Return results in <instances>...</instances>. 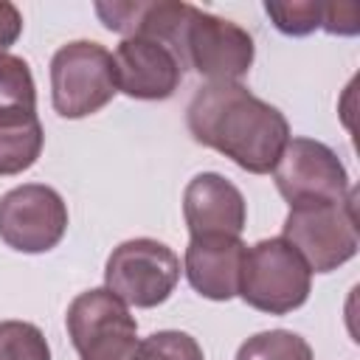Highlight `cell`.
<instances>
[{
    "mask_svg": "<svg viewBox=\"0 0 360 360\" xmlns=\"http://www.w3.org/2000/svg\"><path fill=\"white\" fill-rule=\"evenodd\" d=\"M186 124L197 143L217 149L250 174L273 172L290 141L284 112L239 82H205L186 107Z\"/></svg>",
    "mask_w": 360,
    "mask_h": 360,
    "instance_id": "6da1fadb",
    "label": "cell"
},
{
    "mask_svg": "<svg viewBox=\"0 0 360 360\" xmlns=\"http://www.w3.org/2000/svg\"><path fill=\"white\" fill-rule=\"evenodd\" d=\"M357 191L349 188L335 202L290 205L281 225V239L290 242L307 262L309 273H332L357 253Z\"/></svg>",
    "mask_w": 360,
    "mask_h": 360,
    "instance_id": "7a4b0ae2",
    "label": "cell"
},
{
    "mask_svg": "<svg viewBox=\"0 0 360 360\" xmlns=\"http://www.w3.org/2000/svg\"><path fill=\"white\" fill-rule=\"evenodd\" d=\"M312 273L298 250L281 236L262 239L245 250L239 292L242 301L267 315H287L307 304Z\"/></svg>",
    "mask_w": 360,
    "mask_h": 360,
    "instance_id": "3957f363",
    "label": "cell"
},
{
    "mask_svg": "<svg viewBox=\"0 0 360 360\" xmlns=\"http://www.w3.org/2000/svg\"><path fill=\"white\" fill-rule=\"evenodd\" d=\"M118 93L112 53L93 39L62 45L51 59V104L62 118H87Z\"/></svg>",
    "mask_w": 360,
    "mask_h": 360,
    "instance_id": "277c9868",
    "label": "cell"
},
{
    "mask_svg": "<svg viewBox=\"0 0 360 360\" xmlns=\"http://www.w3.org/2000/svg\"><path fill=\"white\" fill-rule=\"evenodd\" d=\"M65 326L82 360H138V321L107 287L79 292L68 307Z\"/></svg>",
    "mask_w": 360,
    "mask_h": 360,
    "instance_id": "5b68a950",
    "label": "cell"
},
{
    "mask_svg": "<svg viewBox=\"0 0 360 360\" xmlns=\"http://www.w3.org/2000/svg\"><path fill=\"white\" fill-rule=\"evenodd\" d=\"M180 281L177 253L149 236L127 239L112 248L104 264V287L127 307L152 309L163 304Z\"/></svg>",
    "mask_w": 360,
    "mask_h": 360,
    "instance_id": "8992f818",
    "label": "cell"
},
{
    "mask_svg": "<svg viewBox=\"0 0 360 360\" xmlns=\"http://www.w3.org/2000/svg\"><path fill=\"white\" fill-rule=\"evenodd\" d=\"M253 56V37L239 22L191 6L177 45L183 70L191 68L208 82H239L250 70Z\"/></svg>",
    "mask_w": 360,
    "mask_h": 360,
    "instance_id": "52a82bcc",
    "label": "cell"
},
{
    "mask_svg": "<svg viewBox=\"0 0 360 360\" xmlns=\"http://www.w3.org/2000/svg\"><path fill=\"white\" fill-rule=\"evenodd\" d=\"M68 231L62 194L42 183H22L0 197V239L20 253H45Z\"/></svg>",
    "mask_w": 360,
    "mask_h": 360,
    "instance_id": "ba28073f",
    "label": "cell"
},
{
    "mask_svg": "<svg viewBox=\"0 0 360 360\" xmlns=\"http://www.w3.org/2000/svg\"><path fill=\"white\" fill-rule=\"evenodd\" d=\"M273 180L278 194L290 205L304 202H335L349 194V174L340 158L321 141L290 138L281 149Z\"/></svg>",
    "mask_w": 360,
    "mask_h": 360,
    "instance_id": "9c48e42d",
    "label": "cell"
},
{
    "mask_svg": "<svg viewBox=\"0 0 360 360\" xmlns=\"http://www.w3.org/2000/svg\"><path fill=\"white\" fill-rule=\"evenodd\" d=\"M115 84L129 98L163 101L183 82V65L174 51L149 37H124L112 53Z\"/></svg>",
    "mask_w": 360,
    "mask_h": 360,
    "instance_id": "30bf717a",
    "label": "cell"
},
{
    "mask_svg": "<svg viewBox=\"0 0 360 360\" xmlns=\"http://www.w3.org/2000/svg\"><path fill=\"white\" fill-rule=\"evenodd\" d=\"M183 217L191 236H239L248 205L242 191L217 172H200L183 191Z\"/></svg>",
    "mask_w": 360,
    "mask_h": 360,
    "instance_id": "8fae6325",
    "label": "cell"
},
{
    "mask_svg": "<svg viewBox=\"0 0 360 360\" xmlns=\"http://www.w3.org/2000/svg\"><path fill=\"white\" fill-rule=\"evenodd\" d=\"M248 245L239 236H191L186 248V278L208 301H231L239 292Z\"/></svg>",
    "mask_w": 360,
    "mask_h": 360,
    "instance_id": "7c38bea8",
    "label": "cell"
},
{
    "mask_svg": "<svg viewBox=\"0 0 360 360\" xmlns=\"http://www.w3.org/2000/svg\"><path fill=\"white\" fill-rule=\"evenodd\" d=\"M45 132L37 112H0V177L22 174L42 152Z\"/></svg>",
    "mask_w": 360,
    "mask_h": 360,
    "instance_id": "4fadbf2b",
    "label": "cell"
},
{
    "mask_svg": "<svg viewBox=\"0 0 360 360\" xmlns=\"http://www.w3.org/2000/svg\"><path fill=\"white\" fill-rule=\"evenodd\" d=\"M37 112V84L22 56L0 53V112Z\"/></svg>",
    "mask_w": 360,
    "mask_h": 360,
    "instance_id": "5bb4252c",
    "label": "cell"
},
{
    "mask_svg": "<svg viewBox=\"0 0 360 360\" xmlns=\"http://www.w3.org/2000/svg\"><path fill=\"white\" fill-rule=\"evenodd\" d=\"M236 360H315V357H312V346L301 335L290 329H270L248 338L239 346Z\"/></svg>",
    "mask_w": 360,
    "mask_h": 360,
    "instance_id": "9a60e30c",
    "label": "cell"
},
{
    "mask_svg": "<svg viewBox=\"0 0 360 360\" xmlns=\"http://www.w3.org/2000/svg\"><path fill=\"white\" fill-rule=\"evenodd\" d=\"M0 360H51V346L39 326L0 321Z\"/></svg>",
    "mask_w": 360,
    "mask_h": 360,
    "instance_id": "2e32d148",
    "label": "cell"
},
{
    "mask_svg": "<svg viewBox=\"0 0 360 360\" xmlns=\"http://www.w3.org/2000/svg\"><path fill=\"white\" fill-rule=\"evenodd\" d=\"M267 17L287 37H307L323 22V3L315 0H267Z\"/></svg>",
    "mask_w": 360,
    "mask_h": 360,
    "instance_id": "e0dca14e",
    "label": "cell"
},
{
    "mask_svg": "<svg viewBox=\"0 0 360 360\" xmlns=\"http://www.w3.org/2000/svg\"><path fill=\"white\" fill-rule=\"evenodd\" d=\"M138 360H205V357H202L200 343L188 332L163 329L141 340Z\"/></svg>",
    "mask_w": 360,
    "mask_h": 360,
    "instance_id": "ac0fdd59",
    "label": "cell"
},
{
    "mask_svg": "<svg viewBox=\"0 0 360 360\" xmlns=\"http://www.w3.org/2000/svg\"><path fill=\"white\" fill-rule=\"evenodd\" d=\"M321 28L326 34L338 37H354L360 31V11L352 3H323V22Z\"/></svg>",
    "mask_w": 360,
    "mask_h": 360,
    "instance_id": "d6986e66",
    "label": "cell"
},
{
    "mask_svg": "<svg viewBox=\"0 0 360 360\" xmlns=\"http://www.w3.org/2000/svg\"><path fill=\"white\" fill-rule=\"evenodd\" d=\"M22 34V14L14 3L0 0V53H6Z\"/></svg>",
    "mask_w": 360,
    "mask_h": 360,
    "instance_id": "ffe728a7",
    "label": "cell"
}]
</instances>
